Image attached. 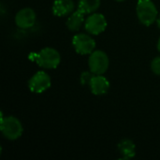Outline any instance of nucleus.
<instances>
[{
  "label": "nucleus",
  "mask_w": 160,
  "mask_h": 160,
  "mask_svg": "<svg viewBox=\"0 0 160 160\" xmlns=\"http://www.w3.org/2000/svg\"><path fill=\"white\" fill-rule=\"evenodd\" d=\"M109 57L103 51L97 50L90 53L88 58V67L95 75H103L109 68Z\"/></svg>",
  "instance_id": "20e7f679"
},
{
  "label": "nucleus",
  "mask_w": 160,
  "mask_h": 160,
  "mask_svg": "<svg viewBox=\"0 0 160 160\" xmlns=\"http://www.w3.org/2000/svg\"><path fill=\"white\" fill-rule=\"evenodd\" d=\"M158 52H160V37H159V38H158Z\"/></svg>",
  "instance_id": "dca6fc26"
},
{
  "label": "nucleus",
  "mask_w": 160,
  "mask_h": 160,
  "mask_svg": "<svg viewBox=\"0 0 160 160\" xmlns=\"http://www.w3.org/2000/svg\"><path fill=\"white\" fill-rule=\"evenodd\" d=\"M107 20L101 13H92L84 22V28L90 35H99L105 31Z\"/></svg>",
  "instance_id": "0eeeda50"
},
{
  "label": "nucleus",
  "mask_w": 160,
  "mask_h": 160,
  "mask_svg": "<svg viewBox=\"0 0 160 160\" xmlns=\"http://www.w3.org/2000/svg\"><path fill=\"white\" fill-rule=\"evenodd\" d=\"M37 20V14L31 8H24L20 9L15 16V23L19 28H31Z\"/></svg>",
  "instance_id": "6e6552de"
},
{
  "label": "nucleus",
  "mask_w": 160,
  "mask_h": 160,
  "mask_svg": "<svg viewBox=\"0 0 160 160\" xmlns=\"http://www.w3.org/2000/svg\"><path fill=\"white\" fill-rule=\"evenodd\" d=\"M89 87L91 92L96 96H102L108 93L110 89V82L102 75H94Z\"/></svg>",
  "instance_id": "1a4fd4ad"
},
{
  "label": "nucleus",
  "mask_w": 160,
  "mask_h": 160,
  "mask_svg": "<svg viewBox=\"0 0 160 160\" xmlns=\"http://www.w3.org/2000/svg\"><path fill=\"white\" fill-rule=\"evenodd\" d=\"M72 45L77 53L85 55L90 54L95 51L96 41L90 36V34L79 33L76 34L72 38Z\"/></svg>",
  "instance_id": "39448f33"
},
{
  "label": "nucleus",
  "mask_w": 160,
  "mask_h": 160,
  "mask_svg": "<svg viewBox=\"0 0 160 160\" xmlns=\"http://www.w3.org/2000/svg\"><path fill=\"white\" fill-rule=\"evenodd\" d=\"M52 80L50 75L45 71H38L35 73L28 82L30 91L36 94H41L51 87Z\"/></svg>",
  "instance_id": "423d86ee"
},
{
  "label": "nucleus",
  "mask_w": 160,
  "mask_h": 160,
  "mask_svg": "<svg viewBox=\"0 0 160 160\" xmlns=\"http://www.w3.org/2000/svg\"><path fill=\"white\" fill-rule=\"evenodd\" d=\"M101 0H79L78 9L84 14L94 13L99 8Z\"/></svg>",
  "instance_id": "ddd939ff"
},
{
  "label": "nucleus",
  "mask_w": 160,
  "mask_h": 160,
  "mask_svg": "<svg viewBox=\"0 0 160 160\" xmlns=\"http://www.w3.org/2000/svg\"><path fill=\"white\" fill-rule=\"evenodd\" d=\"M74 2L72 0H55L52 5V13L58 17H64L74 11Z\"/></svg>",
  "instance_id": "9d476101"
},
{
  "label": "nucleus",
  "mask_w": 160,
  "mask_h": 160,
  "mask_svg": "<svg viewBox=\"0 0 160 160\" xmlns=\"http://www.w3.org/2000/svg\"><path fill=\"white\" fill-rule=\"evenodd\" d=\"M157 22H158V28L160 29V15L158 16V20H157Z\"/></svg>",
  "instance_id": "f3484780"
},
{
  "label": "nucleus",
  "mask_w": 160,
  "mask_h": 160,
  "mask_svg": "<svg viewBox=\"0 0 160 160\" xmlns=\"http://www.w3.org/2000/svg\"><path fill=\"white\" fill-rule=\"evenodd\" d=\"M151 69L156 75L160 76V56H157L153 59L151 62Z\"/></svg>",
  "instance_id": "2eb2a0df"
},
{
  "label": "nucleus",
  "mask_w": 160,
  "mask_h": 160,
  "mask_svg": "<svg viewBox=\"0 0 160 160\" xmlns=\"http://www.w3.org/2000/svg\"><path fill=\"white\" fill-rule=\"evenodd\" d=\"M84 22V13L77 9L68 16L67 20V27L70 31H79Z\"/></svg>",
  "instance_id": "f8f14e48"
},
{
  "label": "nucleus",
  "mask_w": 160,
  "mask_h": 160,
  "mask_svg": "<svg viewBox=\"0 0 160 160\" xmlns=\"http://www.w3.org/2000/svg\"><path fill=\"white\" fill-rule=\"evenodd\" d=\"M29 58L34 60L40 68L45 69L56 68L61 62V55L59 52L51 47H46L34 55L31 54Z\"/></svg>",
  "instance_id": "f257e3e1"
},
{
  "label": "nucleus",
  "mask_w": 160,
  "mask_h": 160,
  "mask_svg": "<svg viewBox=\"0 0 160 160\" xmlns=\"http://www.w3.org/2000/svg\"><path fill=\"white\" fill-rule=\"evenodd\" d=\"M136 11L139 21L143 25H152L158 20V8L152 0H139Z\"/></svg>",
  "instance_id": "7ed1b4c3"
},
{
  "label": "nucleus",
  "mask_w": 160,
  "mask_h": 160,
  "mask_svg": "<svg viewBox=\"0 0 160 160\" xmlns=\"http://www.w3.org/2000/svg\"><path fill=\"white\" fill-rule=\"evenodd\" d=\"M94 73L92 71H83L82 74H81V77H80V82L82 85H89L92 78L94 77Z\"/></svg>",
  "instance_id": "4468645a"
},
{
  "label": "nucleus",
  "mask_w": 160,
  "mask_h": 160,
  "mask_svg": "<svg viewBox=\"0 0 160 160\" xmlns=\"http://www.w3.org/2000/svg\"><path fill=\"white\" fill-rule=\"evenodd\" d=\"M123 159L133 158L136 155V145L129 139H123L117 145Z\"/></svg>",
  "instance_id": "9b49d317"
},
{
  "label": "nucleus",
  "mask_w": 160,
  "mask_h": 160,
  "mask_svg": "<svg viewBox=\"0 0 160 160\" xmlns=\"http://www.w3.org/2000/svg\"><path fill=\"white\" fill-rule=\"evenodd\" d=\"M0 129L3 136L9 141L18 140L23 132L22 125L18 118L14 116L4 117L2 112L0 120Z\"/></svg>",
  "instance_id": "f03ea898"
},
{
  "label": "nucleus",
  "mask_w": 160,
  "mask_h": 160,
  "mask_svg": "<svg viewBox=\"0 0 160 160\" xmlns=\"http://www.w3.org/2000/svg\"><path fill=\"white\" fill-rule=\"evenodd\" d=\"M115 1H118V2H123V1H125V0H115Z\"/></svg>",
  "instance_id": "a211bd4d"
}]
</instances>
